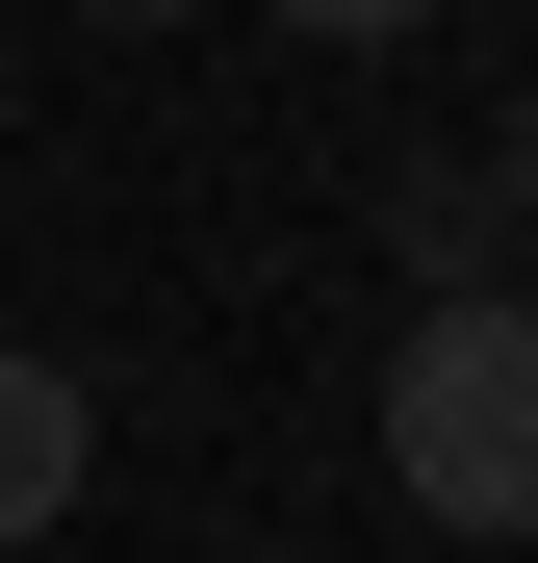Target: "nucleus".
Wrapping results in <instances>:
<instances>
[{"instance_id": "f03ea898", "label": "nucleus", "mask_w": 538, "mask_h": 563, "mask_svg": "<svg viewBox=\"0 0 538 563\" xmlns=\"http://www.w3.org/2000/svg\"><path fill=\"white\" fill-rule=\"evenodd\" d=\"M77 487H103V385H77V358H26V333H0V538H52Z\"/></svg>"}, {"instance_id": "7ed1b4c3", "label": "nucleus", "mask_w": 538, "mask_h": 563, "mask_svg": "<svg viewBox=\"0 0 538 563\" xmlns=\"http://www.w3.org/2000/svg\"><path fill=\"white\" fill-rule=\"evenodd\" d=\"M385 231H410V282H513V256H487V179H462V154H410V179H385Z\"/></svg>"}, {"instance_id": "f257e3e1", "label": "nucleus", "mask_w": 538, "mask_h": 563, "mask_svg": "<svg viewBox=\"0 0 538 563\" xmlns=\"http://www.w3.org/2000/svg\"><path fill=\"white\" fill-rule=\"evenodd\" d=\"M385 487L436 538H538V282H436L385 333Z\"/></svg>"}, {"instance_id": "20e7f679", "label": "nucleus", "mask_w": 538, "mask_h": 563, "mask_svg": "<svg viewBox=\"0 0 538 563\" xmlns=\"http://www.w3.org/2000/svg\"><path fill=\"white\" fill-rule=\"evenodd\" d=\"M256 26H308V52H410L436 0H256Z\"/></svg>"}, {"instance_id": "39448f33", "label": "nucleus", "mask_w": 538, "mask_h": 563, "mask_svg": "<svg viewBox=\"0 0 538 563\" xmlns=\"http://www.w3.org/2000/svg\"><path fill=\"white\" fill-rule=\"evenodd\" d=\"M77 26H179V0H77Z\"/></svg>"}]
</instances>
